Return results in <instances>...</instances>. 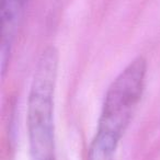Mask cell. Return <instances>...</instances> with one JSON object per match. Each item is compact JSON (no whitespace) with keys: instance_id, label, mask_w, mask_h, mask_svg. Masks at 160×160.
Returning <instances> with one entry per match:
<instances>
[{"instance_id":"6da1fadb","label":"cell","mask_w":160,"mask_h":160,"mask_svg":"<svg viewBox=\"0 0 160 160\" xmlns=\"http://www.w3.org/2000/svg\"><path fill=\"white\" fill-rule=\"evenodd\" d=\"M146 75L147 62L139 56L113 80L105 93L87 160H115L121 139L142 100Z\"/></svg>"},{"instance_id":"3957f363","label":"cell","mask_w":160,"mask_h":160,"mask_svg":"<svg viewBox=\"0 0 160 160\" xmlns=\"http://www.w3.org/2000/svg\"><path fill=\"white\" fill-rule=\"evenodd\" d=\"M28 2L29 0H0V18H1L0 62H1L2 77L7 70L12 46Z\"/></svg>"},{"instance_id":"7a4b0ae2","label":"cell","mask_w":160,"mask_h":160,"mask_svg":"<svg viewBox=\"0 0 160 160\" xmlns=\"http://www.w3.org/2000/svg\"><path fill=\"white\" fill-rule=\"evenodd\" d=\"M57 75L58 52L49 46L38 60L28 99L27 124L34 160L54 158V101Z\"/></svg>"},{"instance_id":"277c9868","label":"cell","mask_w":160,"mask_h":160,"mask_svg":"<svg viewBox=\"0 0 160 160\" xmlns=\"http://www.w3.org/2000/svg\"><path fill=\"white\" fill-rule=\"evenodd\" d=\"M49 160H54V158H53V159H49Z\"/></svg>"}]
</instances>
